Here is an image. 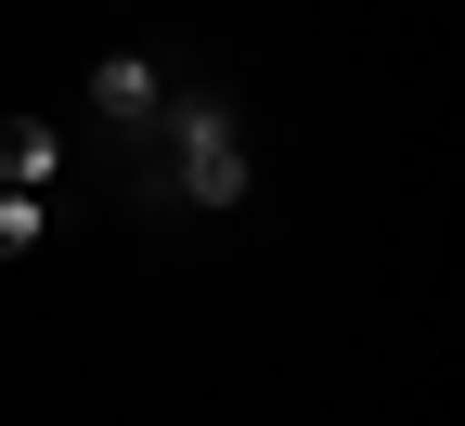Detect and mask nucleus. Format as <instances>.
Masks as SVG:
<instances>
[{"label":"nucleus","mask_w":465,"mask_h":426,"mask_svg":"<svg viewBox=\"0 0 465 426\" xmlns=\"http://www.w3.org/2000/svg\"><path fill=\"white\" fill-rule=\"evenodd\" d=\"M155 181L194 194V207H246V130H232L220 91H168V116H155Z\"/></svg>","instance_id":"nucleus-1"},{"label":"nucleus","mask_w":465,"mask_h":426,"mask_svg":"<svg viewBox=\"0 0 465 426\" xmlns=\"http://www.w3.org/2000/svg\"><path fill=\"white\" fill-rule=\"evenodd\" d=\"M91 116H104L116 143H155V116H168V78L143 65V52H104V65H91Z\"/></svg>","instance_id":"nucleus-2"},{"label":"nucleus","mask_w":465,"mask_h":426,"mask_svg":"<svg viewBox=\"0 0 465 426\" xmlns=\"http://www.w3.org/2000/svg\"><path fill=\"white\" fill-rule=\"evenodd\" d=\"M65 181V130L52 116H0V194H52Z\"/></svg>","instance_id":"nucleus-3"},{"label":"nucleus","mask_w":465,"mask_h":426,"mask_svg":"<svg viewBox=\"0 0 465 426\" xmlns=\"http://www.w3.org/2000/svg\"><path fill=\"white\" fill-rule=\"evenodd\" d=\"M39 233H52V194H0V259H26Z\"/></svg>","instance_id":"nucleus-4"}]
</instances>
